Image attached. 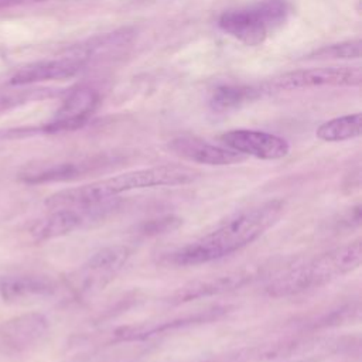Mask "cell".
<instances>
[{
	"label": "cell",
	"instance_id": "16",
	"mask_svg": "<svg viewBox=\"0 0 362 362\" xmlns=\"http://www.w3.org/2000/svg\"><path fill=\"white\" fill-rule=\"evenodd\" d=\"M262 95L264 93L260 85H222L212 90L209 106L214 112L223 113L250 103L259 99Z\"/></svg>",
	"mask_w": 362,
	"mask_h": 362
},
{
	"label": "cell",
	"instance_id": "5",
	"mask_svg": "<svg viewBox=\"0 0 362 362\" xmlns=\"http://www.w3.org/2000/svg\"><path fill=\"white\" fill-rule=\"evenodd\" d=\"M362 82L361 66L348 65H332L320 68L296 69L277 75L263 82V93L281 92V90H297L311 89L321 86H358Z\"/></svg>",
	"mask_w": 362,
	"mask_h": 362
},
{
	"label": "cell",
	"instance_id": "1",
	"mask_svg": "<svg viewBox=\"0 0 362 362\" xmlns=\"http://www.w3.org/2000/svg\"><path fill=\"white\" fill-rule=\"evenodd\" d=\"M283 211L281 199L242 209L201 238L163 253L161 262L171 266H197L229 256L260 238L280 219Z\"/></svg>",
	"mask_w": 362,
	"mask_h": 362
},
{
	"label": "cell",
	"instance_id": "2",
	"mask_svg": "<svg viewBox=\"0 0 362 362\" xmlns=\"http://www.w3.org/2000/svg\"><path fill=\"white\" fill-rule=\"evenodd\" d=\"M199 174L195 168L173 164L126 171L109 178L58 191L47 198L45 206L48 209H57L93 205L115 199L119 194L133 189L188 184L195 181Z\"/></svg>",
	"mask_w": 362,
	"mask_h": 362
},
{
	"label": "cell",
	"instance_id": "10",
	"mask_svg": "<svg viewBox=\"0 0 362 362\" xmlns=\"http://www.w3.org/2000/svg\"><path fill=\"white\" fill-rule=\"evenodd\" d=\"M88 62L78 57L76 54L42 59L33 64H28L18 69L10 79L11 85L23 86V85H33L47 81H62L78 75L81 71L85 69Z\"/></svg>",
	"mask_w": 362,
	"mask_h": 362
},
{
	"label": "cell",
	"instance_id": "4",
	"mask_svg": "<svg viewBox=\"0 0 362 362\" xmlns=\"http://www.w3.org/2000/svg\"><path fill=\"white\" fill-rule=\"evenodd\" d=\"M288 14L287 0H260L247 7L223 11L218 27L242 44L256 47L264 42L269 33L280 27Z\"/></svg>",
	"mask_w": 362,
	"mask_h": 362
},
{
	"label": "cell",
	"instance_id": "12",
	"mask_svg": "<svg viewBox=\"0 0 362 362\" xmlns=\"http://www.w3.org/2000/svg\"><path fill=\"white\" fill-rule=\"evenodd\" d=\"M109 164L105 157L83 158L76 161H52V163H38L27 167L21 173V180L28 184H44V182H58L79 178L93 170H98Z\"/></svg>",
	"mask_w": 362,
	"mask_h": 362
},
{
	"label": "cell",
	"instance_id": "3",
	"mask_svg": "<svg viewBox=\"0 0 362 362\" xmlns=\"http://www.w3.org/2000/svg\"><path fill=\"white\" fill-rule=\"evenodd\" d=\"M362 262V242L342 245L321 253L281 273L266 286L272 297H287L321 287L358 269Z\"/></svg>",
	"mask_w": 362,
	"mask_h": 362
},
{
	"label": "cell",
	"instance_id": "17",
	"mask_svg": "<svg viewBox=\"0 0 362 362\" xmlns=\"http://www.w3.org/2000/svg\"><path fill=\"white\" fill-rule=\"evenodd\" d=\"M223 310L219 308H214L212 311H204L199 314H194L191 317H185V318H178L174 321H165V322H160L157 325H146V324H140V325H130V327H123L120 329L116 331V337L120 341H136V339H144L147 337H151L154 334L171 329V328H177L181 325H188L192 322H201V321H206V320H212L214 317L222 314Z\"/></svg>",
	"mask_w": 362,
	"mask_h": 362
},
{
	"label": "cell",
	"instance_id": "13",
	"mask_svg": "<svg viewBox=\"0 0 362 362\" xmlns=\"http://www.w3.org/2000/svg\"><path fill=\"white\" fill-rule=\"evenodd\" d=\"M250 279H252L250 270H233L223 274L202 277V279L189 281L188 284L175 290L171 294L168 301L173 304H181L191 300L230 291L243 286Z\"/></svg>",
	"mask_w": 362,
	"mask_h": 362
},
{
	"label": "cell",
	"instance_id": "11",
	"mask_svg": "<svg viewBox=\"0 0 362 362\" xmlns=\"http://www.w3.org/2000/svg\"><path fill=\"white\" fill-rule=\"evenodd\" d=\"M168 148L191 163L206 165H232L245 160V156L229 147L216 146L194 136H180L168 143Z\"/></svg>",
	"mask_w": 362,
	"mask_h": 362
},
{
	"label": "cell",
	"instance_id": "19",
	"mask_svg": "<svg viewBox=\"0 0 362 362\" xmlns=\"http://www.w3.org/2000/svg\"><path fill=\"white\" fill-rule=\"evenodd\" d=\"M362 42L359 38L348 40L337 44L324 45L313 51L307 59H358L361 57Z\"/></svg>",
	"mask_w": 362,
	"mask_h": 362
},
{
	"label": "cell",
	"instance_id": "9",
	"mask_svg": "<svg viewBox=\"0 0 362 362\" xmlns=\"http://www.w3.org/2000/svg\"><path fill=\"white\" fill-rule=\"evenodd\" d=\"M99 103L100 95L98 90L89 86H79L66 96L54 119L44 127V130L57 133L79 129L95 113Z\"/></svg>",
	"mask_w": 362,
	"mask_h": 362
},
{
	"label": "cell",
	"instance_id": "15",
	"mask_svg": "<svg viewBox=\"0 0 362 362\" xmlns=\"http://www.w3.org/2000/svg\"><path fill=\"white\" fill-rule=\"evenodd\" d=\"M48 321L41 314H24L0 327V341L11 351H24L37 344L47 332Z\"/></svg>",
	"mask_w": 362,
	"mask_h": 362
},
{
	"label": "cell",
	"instance_id": "7",
	"mask_svg": "<svg viewBox=\"0 0 362 362\" xmlns=\"http://www.w3.org/2000/svg\"><path fill=\"white\" fill-rule=\"evenodd\" d=\"M130 249L124 245H110L95 252L74 274V288L81 296L100 291L124 267Z\"/></svg>",
	"mask_w": 362,
	"mask_h": 362
},
{
	"label": "cell",
	"instance_id": "14",
	"mask_svg": "<svg viewBox=\"0 0 362 362\" xmlns=\"http://www.w3.org/2000/svg\"><path fill=\"white\" fill-rule=\"evenodd\" d=\"M55 281L44 274H6L0 277V297L7 303H27L49 297Z\"/></svg>",
	"mask_w": 362,
	"mask_h": 362
},
{
	"label": "cell",
	"instance_id": "8",
	"mask_svg": "<svg viewBox=\"0 0 362 362\" xmlns=\"http://www.w3.org/2000/svg\"><path fill=\"white\" fill-rule=\"evenodd\" d=\"M222 143L233 151L260 160H279L288 154L290 144L286 139L260 130L235 129L221 136Z\"/></svg>",
	"mask_w": 362,
	"mask_h": 362
},
{
	"label": "cell",
	"instance_id": "18",
	"mask_svg": "<svg viewBox=\"0 0 362 362\" xmlns=\"http://www.w3.org/2000/svg\"><path fill=\"white\" fill-rule=\"evenodd\" d=\"M362 133V115L352 113L327 120L318 126L315 136L322 141L337 143L359 137Z\"/></svg>",
	"mask_w": 362,
	"mask_h": 362
},
{
	"label": "cell",
	"instance_id": "6",
	"mask_svg": "<svg viewBox=\"0 0 362 362\" xmlns=\"http://www.w3.org/2000/svg\"><path fill=\"white\" fill-rule=\"evenodd\" d=\"M116 208V198L93 205L76 208H57L35 221L30 229L35 240H48L68 235L90 222L103 219L112 209Z\"/></svg>",
	"mask_w": 362,
	"mask_h": 362
}]
</instances>
